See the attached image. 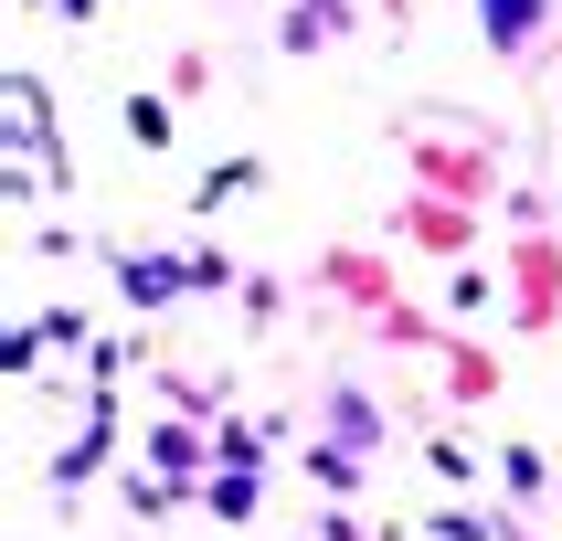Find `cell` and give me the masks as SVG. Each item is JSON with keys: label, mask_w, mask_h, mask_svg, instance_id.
I'll return each instance as SVG.
<instances>
[{"label": "cell", "mask_w": 562, "mask_h": 541, "mask_svg": "<svg viewBox=\"0 0 562 541\" xmlns=\"http://www.w3.org/2000/svg\"><path fill=\"white\" fill-rule=\"evenodd\" d=\"M488 32H499V43H520V32H531V0H488Z\"/></svg>", "instance_id": "6da1fadb"}]
</instances>
